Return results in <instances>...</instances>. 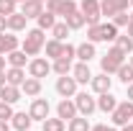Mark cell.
I'll list each match as a JSON object with an SVG mask.
<instances>
[{"label": "cell", "instance_id": "6da1fadb", "mask_svg": "<svg viewBox=\"0 0 133 131\" xmlns=\"http://www.w3.org/2000/svg\"><path fill=\"white\" fill-rule=\"evenodd\" d=\"M44 44H46V36H44V28H31V31H26V39L21 41V49L26 51L28 57H38L41 51H44Z\"/></svg>", "mask_w": 133, "mask_h": 131}, {"label": "cell", "instance_id": "7a4b0ae2", "mask_svg": "<svg viewBox=\"0 0 133 131\" xmlns=\"http://www.w3.org/2000/svg\"><path fill=\"white\" fill-rule=\"evenodd\" d=\"M125 57H128V54H125L123 49H118L115 44H113L110 49L105 51V57H100V69H102L105 75H115L118 67L125 62Z\"/></svg>", "mask_w": 133, "mask_h": 131}, {"label": "cell", "instance_id": "3957f363", "mask_svg": "<svg viewBox=\"0 0 133 131\" xmlns=\"http://www.w3.org/2000/svg\"><path fill=\"white\" fill-rule=\"evenodd\" d=\"M110 121H113V126H125L128 121H133V100H123V103H118L115 111L110 113Z\"/></svg>", "mask_w": 133, "mask_h": 131}, {"label": "cell", "instance_id": "277c9868", "mask_svg": "<svg viewBox=\"0 0 133 131\" xmlns=\"http://www.w3.org/2000/svg\"><path fill=\"white\" fill-rule=\"evenodd\" d=\"M74 105H77V113L79 116H90L97 111V98H92L90 93H77L74 95Z\"/></svg>", "mask_w": 133, "mask_h": 131}, {"label": "cell", "instance_id": "5b68a950", "mask_svg": "<svg viewBox=\"0 0 133 131\" xmlns=\"http://www.w3.org/2000/svg\"><path fill=\"white\" fill-rule=\"evenodd\" d=\"M79 10L84 13V21H87V26H95L100 23V0H82L79 3Z\"/></svg>", "mask_w": 133, "mask_h": 131}, {"label": "cell", "instance_id": "8992f818", "mask_svg": "<svg viewBox=\"0 0 133 131\" xmlns=\"http://www.w3.org/2000/svg\"><path fill=\"white\" fill-rule=\"evenodd\" d=\"M26 67H28V75H31V77H38V80L46 77V75L51 72V64H49L46 57H33V59H28Z\"/></svg>", "mask_w": 133, "mask_h": 131}, {"label": "cell", "instance_id": "52a82bcc", "mask_svg": "<svg viewBox=\"0 0 133 131\" xmlns=\"http://www.w3.org/2000/svg\"><path fill=\"white\" fill-rule=\"evenodd\" d=\"M56 93L62 98H74L77 95V80L69 77V75H59L56 77Z\"/></svg>", "mask_w": 133, "mask_h": 131}, {"label": "cell", "instance_id": "ba28073f", "mask_svg": "<svg viewBox=\"0 0 133 131\" xmlns=\"http://www.w3.org/2000/svg\"><path fill=\"white\" fill-rule=\"evenodd\" d=\"M128 5H131V0H100V16L113 18L120 10H128Z\"/></svg>", "mask_w": 133, "mask_h": 131}, {"label": "cell", "instance_id": "9c48e42d", "mask_svg": "<svg viewBox=\"0 0 133 131\" xmlns=\"http://www.w3.org/2000/svg\"><path fill=\"white\" fill-rule=\"evenodd\" d=\"M28 113H31L33 121H44V118H49V113H51L49 100H46V98H33L31 108H28Z\"/></svg>", "mask_w": 133, "mask_h": 131}, {"label": "cell", "instance_id": "30bf717a", "mask_svg": "<svg viewBox=\"0 0 133 131\" xmlns=\"http://www.w3.org/2000/svg\"><path fill=\"white\" fill-rule=\"evenodd\" d=\"M90 87H92V93H110V87H113V77L110 75H105V72H100V75H92V80H90Z\"/></svg>", "mask_w": 133, "mask_h": 131}, {"label": "cell", "instance_id": "8fae6325", "mask_svg": "<svg viewBox=\"0 0 133 131\" xmlns=\"http://www.w3.org/2000/svg\"><path fill=\"white\" fill-rule=\"evenodd\" d=\"M72 77L77 80V85H90L92 72H90V62H77L72 67Z\"/></svg>", "mask_w": 133, "mask_h": 131}, {"label": "cell", "instance_id": "7c38bea8", "mask_svg": "<svg viewBox=\"0 0 133 131\" xmlns=\"http://www.w3.org/2000/svg\"><path fill=\"white\" fill-rule=\"evenodd\" d=\"M56 116L64 118V121L74 118V116H77V105H74V100H72V98H62V100H59V105H56Z\"/></svg>", "mask_w": 133, "mask_h": 131}, {"label": "cell", "instance_id": "4fadbf2b", "mask_svg": "<svg viewBox=\"0 0 133 131\" xmlns=\"http://www.w3.org/2000/svg\"><path fill=\"white\" fill-rule=\"evenodd\" d=\"M21 13L26 18H38L44 13V0H26V3H21Z\"/></svg>", "mask_w": 133, "mask_h": 131}, {"label": "cell", "instance_id": "5bb4252c", "mask_svg": "<svg viewBox=\"0 0 133 131\" xmlns=\"http://www.w3.org/2000/svg\"><path fill=\"white\" fill-rule=\"evenodd\" d=\"M21 93L28 95V98H38V95H41V80L28 75V77L23 80V85H21Z\"/></svg>", "mask_w": 133, "mask_h": 131}, {"label": "cell", "instance_id": "9a60e30c", "mask_svg": "<svg viewBox=\"0 0 133 131\" xmlns=\"http://www.w3.org/2000/svg\"><path fill=\"white\" fill-rule=\"evenodd\" d=\"M31 123H33V118H31V113H26V111H18V113H13V118H10V126L16 131H28Z\"/></svg>", "mask_w": 133, "mask_h": 131}, {"label": "cell", "instance_id": "2e32d148", "mask_svg": "<svg viewBox=\"0 0 133 131\" xmlns=\"http://www.w3.org/2000/svg\"><path fill=\"white\" fill-rule=\"evenodd\" d=\"M21 46V41H18V36L13 31H3L0 33V54H8V51H13V49H18Z\"/></svg>", "mask_w": 133, "mask_h": 131}, {"label": "cell", "instance_id": "e0dca14e", "mask_svg": "<svg viewBox=\"0 0 133 131\" xmlns=\"http://www.w3.org/2000/svg\"><path fill=\"white\" fill-rule=\"evenodd\" d=\"M21 95H23V93H21V87H16V85H8V82H5V85L0 87V100H5V103H10V105L18 103Z\"/></svg>", "mask_w": 133, "mask_h": 131}, {"label": "cell", "instance_id": "ac0fdd59", "mask_svg": "<svg viewBox=\"0 0 133 131\" xmlns=\"http://www.w3.org/2000/svg\"><path fill=\"white\" fill-rule=\"evenodd\" d=\"M26 23H28V18L23 16L21 10H16V13H10V16H8V31H13V33L26 31Z\"/></svg>", "mask_w": 133, "mask_h": 131}, {"label": "cell", "instance_id": "d6986e66", "mask_svg": "<svg viewBox=\"0 0 133 131\" xmlns=\"http://www.w3.org/2000/svg\"><path fill=\"white\" fill-rule=\"evenodd\" d=\"M23 80H26V72H23V67H8V69H5V82H8V85H16V87H21V85H23Z\"/></svg>", "mask_w": 133, "mask_h": 131}, {"label": "cell", "instance_id": "ffe728a7", "mask_svg": "<svg viewBox=\"0 0 133 131\" xmlns=\"http://www.w3.org/2000/svg\"><path fill=\"white\" fill-rule=\"evenodd\" d=\"M118 105V98L113 95V93H102L97 98V111H102V113H113Z\"/></svg>", "mask_w": 133, "mask_h": 131}, {"label": "cell", "instance_id": "44dd1931", "mask_svg": "<svg viewBox=\"0 0 133 131\" xmlns=\"http://www.w3.org/2000/svg\"><path fill=\"white\" fill-rule=\"evenodd\" d=\"M5 59H8V64H10V67H26V64H28V54L21 49V46L13 49V51H8Z\"/></svg>", "mask_w": 133, "mask_h": 131}, {"label": "cell", "instance_id": "7402d4cb", "mask_svg": "<svg viewBox=\"0 0 133 131\" xmlns=\"http://www.w3.org/2000/svg\"><path fill=\"white\" fill-rule=\"evenodd\" d=\"M95 57H97V51H95V44H92V41H84V44L77 46V59H79V62H90V59H95Z\"/></svg>", "mask_w": 133, "mask_h": 131}, {"label": "cell", "instance_id": "603a6c76", "mask_svg": "<svg viewBox=\"0 0 133 131\" xmlns=\"http://www.w3.org/2000/svg\"><path fill=\"white\" fill-rule=\"evenodd\" d=\"M72 57H56L54 59V64H51V72H56V75H69L72 72Z\"/></svg>", "mask_w": 133, "mask_h": 131}, {"label": "cell", "instance_id": "cb8c5ba5", "mask_svg": "<svg viewBox=\"0 0 133 131\" xmlns=\"http://www.w3.org/2000/svg\"><path fill=\"white\" fill-rule=\"evenodd\" d=\"M66 131H90V121H87V116H74V118H69L66 121Z\"/></svg>", "mask_w": 133, "mask_h": 131}, {"label": "cell", "instance_id": "d4e9b609", "mask_svg": "<svg viewBox=\"0 0 133 131\" xmlns=\"http://www.w3.org/2000/svg\"><path fill=\"white\" fill-rule=\"evenodd\" d=\"M66 129V121L64 118H59V116H56V118H44V121H41V131H64Z\"/></svg>", "mask_w": 133, "mask_h": 131}, {"label": "cell", "instance_id": "484cf974", "mask_svg": "<svg viewBox=\"0 0 133 131\" xmlns=\"http://www.w3.org/2000/svg\"><path fill=\"white\" fill-rule=\"evenodd\" d=\"M115 39H118V28L113 21L100 23V41H115Z\"/></svg>", "mask_w": 133, "mask_h": 131}, {"label": "cell", "instance_id": "4316f807", "mask_svg": "<svg viewBox=\"0 0 133 131\" xmlns=\"http://www.w3.org/2000/svg\"><path fill=\"white\" fill-rule=\"evenodd\" d=\"M64 21H66V26H69L72 31H79L84 23H87V21H84V13H82V10H74V13H72V16H66Z\"/></svg>", "mask_w": 133, "mask_h": 131}, {"label": "cell", "instance_id": "83f0119b", "mask_svg": "<svg viewBox=\"0 0 133 131\" xmlns=\"http://www.w3.org/2000/svg\"><path fill=\"white\" fill-rule=\"evenodd\" d=\"M36 21H38V28H44V31H51V28H54V23H56V13H51V10H44V13L36 18Z\"/></svg>", "mask_w": 133, "mask_h": 131}, {"label": "cell", "instance_id": "f1b7e54d", "mask_svg": "<svg viewBox=\"0 0 133 131\" xmlns=\"http://www.w3.org/2000/svg\"><path fill=\"white\" fill-rule=\"evenodd\" d=\"M115 75H118V80L123 82V85H131V82H133V64H131V62H128V64L123 62V64L118 67Z\"/></svg>", "mask_w": 133, "mask_h": 131}, {"label": "cell", "instance_id": "f546056e", "mask_svg": "<svg viewBox=\"0 0 133 131\" xmlns=\"http://www.w3.org/2000/svg\"><path fill=\"white\" fill-rule=\"evenodd\" d=\"M69 31H72V28L66 26V21H56V23H54V28H51V36H54L56 41H64L66 36H69Z\"/></svg>", "mask_w": 133, "mask_h": 131}, {"label": "cell", "instance_id": "4dcf8cb0", "mask_svg": "<svg viewBox=\"0 0 133 131\" xmlns=\"http://www.w3.org/2000/svg\"><path fill=\"white\" fill-rule=\"evenodd\" d=\"M74 10H79V5H77L74 0H62V3H59V8H56V16L66 18V16H72Z\"/></svg>", "mask_w": 133, "mask_h": 131}, {"label": "cell", "instance_id": "1f68e13d", "mask_svg": "<svg viewBox=\"0 0 133 131\" xmlns=\"http://www.w3.org/2000/svg\"><path fill=\"white\" fill-rule=\"evenodd\" d=\"M62 44H64V41H56V39L46 41V44H44V49H46V57H49V59H56V57H62Z\"/></svg>", "mask_w": 133, "mask_h": 131}, {"label": "cell", "instance_id": "d6a6232c", "mask_svg": "<svg viewBox=\"0 0 133 131\" xmlns=\"http://www.w3.org/2000/svg\"><path fill=\"white\" fill-rule=\"evenodd\" d=\"M115 46H118V49H123L125 54H133V39L128 36V33H125V36H120V33H118V39H115Z\"/></svg>", "mask_w": 133, "mask_h": 131}, {"label": "cell", "instance_id": "836d02e7", "mask_svg": "<svg viewBox=\"0 0 133 131\" xmlns=\"http://www.w3.org/2000/svg\"><path fill=\"white\" fill-rule=\"evenodd\" d=\"M18 10V3L16 0H0V16H10V13H16Z\"/></svg>", "mask_w": 133, "mask_h": 131}, {"label": "cell", "instance_id": "e575fe53", "mask_svg": "<svg viewBox=\"0 0 133 131\" xmlns=\"http://www.w3.org/2000/svg\"><path fill=\"white\" fill-rule=\"evenodd\" d=\"M110 21L115 23V28H125V26L131 23V18H128V10H120V13H115Z\"/></svg>", "mask_w": 133, "mask_h": 131}, {"label": "cell", "instance_id": "d590c367", "mask_svg": "<svg viewBox=\"0 0 133 131\" xmlns=\"http://www.w3.org/2000/svg\"><path fill=\"white\" fill-rule=\"evenodd\" d=\"M13 113H16V111H13V105H10V103H5V100H0V121H10Z\"/></svg>", "mask_w": 133, "mask_h": 131}, {"label": "cell", "instance_id": "8d00e7d4", "mask_svg": "<svg viewBox=\"0 0 133 131\" xmlns=\"http://www.w3.org/2000/svg\"><path fill=\"white\" fill-rule=\"evenodd\" d=\"M87 41H92V44H97V41H100V23L87 26Z\"/></svg>", "mask_w": 133, "mask_h": 131}, {"label": "cell", "instance_id": "74e56055", "mask_svg": "<svg viewBox=\"0 0 133 131\" xmlns=\"http://www.w3.org/2000/svg\"><path fill=\"white\" fill-rule=\"evenodd\" d=\"M62 57H77V46H72V44H62Z\"/></svg>", "mask_w": 133, "mask_h": 131}, {"label": "cell", "instance_id": "f35d334b", "mask_svg": "<svg viewBox=\"0 0 133 131\" xmlns=\"http://www.w3.org/2000/svg\"><path fill=\"white\" fill-rule=\"evenodd\" d=\"M59 3H62V0H44V5H46L44 10H51V13H56V8H59Z\"/></svg>", "mask_w": 133, "mask_h": 131}, {"label": "cell", "instance_id": "ab89813d", "mask_svg": "<svg viewBox=\"0 0 133 131\" xmlns=\"http://www.w3.org/2000/svg\"><path fill=\"white\" fill-rule=\"evenodd\" d=\"M90 131H108L105 123H95V126H90Z\"/></svg>", "mask_w": 133, "mask_h": 131}, {"label": "cell", "instance_id": "60d3db41", "mask_svg": "<svg viewBox=\"0 0 133 131\" xmlns=\"http://www.w3.org/2000/svg\"><path fill=\"white\" fill-rule=\"evenodd\" d=\"M5 28H8V18H5V16H0V33L5 31Z\"/></svg>", "mask_w": 133, "mask_h": 131}, {"label": "cell", "instance_id": "b9f144b4", "mask_svg": "<svg viewBox=\"0 0 133 131\" xmlns=\"http://www.w3.org/2000/svg\"><path fill=\"white\" fill-rule=\"evenodd\" d=\"M5 64H8V59H5V54H0V72H5Z\"/></svg>", "mask_w": 133, "mask_h": 131}, {"label": "cell", "instance_id": "7bdbcfd3", "mask_svg": "<svg viewBox=\"0 0 133 131\" xmlns=\"http://www.w3.org/2000/svg\"><path fill=\"white\" fill-rule=\"evenodd\" d=\"M10 129H13V126H10L8 121H0V131H10Z\"/></svg>", "mask_w": 133, "mask_h": 131}, {"label": "cell", "instance_id": "ee69618b", "mask_svg": "<svg viewBox=\"0 0 133 131\" xmlns=\"http://www.w3.org/2000/svg\"><path fill=\"white\" fill-rule=\"evenodd\" d=\"M120 131H133V121H128L125 126H120Z\"/></svg>", "mask_w": 133, "mask_h": 131}, {"label": "cell", "instance_id": "f6af8a7d", "mask_svg": "<svg viewBox=\"0 0 133 131\" xmlns=\"http://www.w3.org/2000/svg\"><path fill=\"white\" fill-rule=\"evenodd\" d=\"M125 87H128V100H133V82H131V85H125Z\"/></svg>", "mask_w": 133, "mask_h": 131}, {"label": "cell", "instance_id": "bcb514c9", "mask_svg": "<svg viewBox=\"0 0 133 131\" xmlns=\"http://www.w3.org/2000/svg\"><path fill=\"white\" fill-rule=\"evenodd\" d=\"M125 28H128V36H131V39H133V23H128Z\"/></svg>", "mask_w": 133, "mask_h": 131}, {"label": "cell", "instance_id": "7dc6e473", "mask_svg": "<svg viewBox=\"0 0 133 131\" xmlns=\"http://www.w3.org/2000/svg\"><path fill=\"white\" fill-rule=\"evenodd\" d=\"M5 85V72H0V87Z\"/></svg>", "mask_w": 133, "mask_h": 131}, {"label": "cell", "instance_id": "c3c4849f", "mask_svg": "<svg viewBox=\"0 0 133 131\" xmlns=\"http://www.w3.org/2000/svg\"><path fill=\"white\" fill-rule=\"evenodd\" d=\"M108 131H120V129H118V126H108Z\"/></svg>", "mask_w": 133, "mask_h": 131}, {"label": "cell", "instance_id": "681fc988", "mask_svg": "<svg viewBox=\"0 0 133 131\" xmlns=\"http://www.w3.org/2000/svg\"><path fill=\"white\" fill-rule=\"evenodd\" d=\"M128 18H131V23H133V10H131V13H128Z\"/></svg>", "mask_w": 133, "mask_h": 131}, {"label": "cell", "instance_id": "f907efd6", "mask_svg": "<svg viewBox=\"0 0 133 131\" xmlns=\"http://www.w3.org/2000/svg\"><path fill=\"white\" fill-rule=\"evenodd\" d=\"M16 3H26V0H16Z\"/></svg>", "mask_w": 133, "mask_h": 131}, {"label": "cell", "instance_id": "816d5d0a", "mask_svg": "<svg viewBox=\"0 0 133 131\" xmlns=\"http://www.w3.org/2000/svg\"><path fill=\"white\" fill-rule=\"evenodd\" d=\"M131 64H133V54H131Z\"/></svg>", "mask_w": 133, "mask_h": 131}, {"label": "cell", "instance_id": "f5cc1de1", "mask_svg": "<svg viewBox=\"0 0 133 131\" xmlns=\"http://www.w3.org/2000/svg\"><path fill=\"white\" fill-rule=\"evenodd\" d=\"M131 5H133V0H131Z\"/></svg>", "mask_w": 133, "mask_h": 131}, {"label": "cell", "instance_id": "db71d44e", "mask_svg": "<svg viewBox=\"0 0 133 131\" xmlns=\"http://www.w3.org/2000/svg\"><path fill=\"white\" fill-rule=\"evenodd\" d=\"M28 131H31V129H28Z\"/></svg>", "mask_w": 133, "mask_h": 131}]
</instances>
